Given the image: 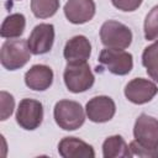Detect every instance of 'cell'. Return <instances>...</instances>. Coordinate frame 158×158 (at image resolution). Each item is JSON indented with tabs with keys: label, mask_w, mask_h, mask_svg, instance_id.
<instances>
[{
	"label": "cell",
	"mask_w": 158,
	"mask_h": 158,
	"mask_svg": "<svg viewBox=\"0 0 158 158\" xmlns=\"http://www.w3.org/2000/svg\"><path fill=\"white\" fill-rule=\"evenodd\" d=\"M135 139L130 143L132 156L142 158H158V120L141 114L133 126Z\"/></svg>",
	"instance_id": "obj_1"
},
{
	"label": "cell",
	"mask_w": 158,
	"mask_h": 158,
	"mask_svg": "<svg viewBox=\"0 0 158 158\" xmlns=\"http://www.w3.org/2000/svg\"><path fill=\"white\" fill-rule=\"evenodd\" d=\"M56 123L65 131H74L84 125L85 112L81 105L73 100H59L53 109Z\"/></svg>",
	"instance_id": "obj_2"
},
{
	"label": "cell",
	"mask_w": 158,
	"mask_h": 158,
	"mask_svg": "<svg viewBox=\"0 0 158 158\" xmlns=\"http://www.w3.org/2000/svg\"><path fill=\"white\" fill-rule=\"evenodd\" d=\"M63 79L67 89L74 94L89 90L95 81V77L86 62L68 63L63 73Z\"/></svg>",
	"instance_id": "obj_3"
},
{
	"label": "cell",
	"mask_w": 158,
	"mask_h": 158,
	"mask_svg": "<svg viewBox=\"0 0 158 158\" xmlns=\"http://www.w3.org/2000/svg\"><path fill=\"white\" fill-rule=\"evenodd\" d=\"M28 43L25 40H7L2 43L0 51V62L7 70L22 68L31 58Z\"/></svg>",
	"instance_id": "obj_4"
},
{
	"label": "cell",
	"mask_w": 158,
	"mask_h": 158,
	"mask_svg": "<svg viewBox=\"0 0 158 158\" xmlns=\"http://www.w3.org/2000/svg\"><path fill=\"white\" fill-rule=\"evenodd\" d=\"M100 67L96 68V72H101L102 68L109 70L115 75H126L133 68V57L131 53L123 49L116 48H104L99 54Z\"/></svg>",
	"instance_id": "obj_5"
},
{
	"label": "cell",
	"mask_w": 158,
	"mask_h": 158,
	"mask_svg": "<svg viewBox=\"0 0 158 158\" xmlns=\"http://www.w3.org/2000/svg\"><path fill=\"white\" fill-rule=\"evenodd\" d=\"M100 40L106 48L125 49L132 43V32L122 22L107 20L100 27Z\"/></svg>",
	"instance_id": "obj_6"
},
{
	"label": "cell",
	"mask_w": 158,
	"mask_h": 158,
	"mask_svg": "<svg viewBox=\"0 0 158 158\" xmlns=\"http://www.w3.org/2000/svg\"><path fill=\"white\" fill-rule=\"evenodd\" d=\"M43 121V106L38 100L35 99H22L19 104L16 111L17 125L27 131L36 130L41 126Z\"/></svg>",
	"instance_id": "obj_7"
},
{
	"label": "cell",
	"mask_w": 158,
	"mask_h": 158,
	"mask_svg": "<svg viewBox=\"0 0 158 158\" xmlns=\"http://www.w3.org/2000/svg\"><path fill=\"white\" fill-rule=\"evenodd\" d=\"M158 94V86L144 78H135L125 86V96L128 101L136 105L149 102Z\"/></svg>",
	"instance_id": "obj_8"
},
{
	"label": "cell",
	"mask_w": 158,
	"mask_h": 158,
	"mask_svg": "<svg viewBox=\"0 0 158 158\" xmlns=\"http://www.w3.org/2000/svg\"><path fill=\"white\" fill-rule=\"evenodd\" d=\"M54 42V26L52 23H40L33 27L27 38L28 48L32 54L40 56L48 53Z\"/></svg>",
	"instance_id": "obj_9"
},
{
	"label": "cell",
	"mask_w": 158,
	"mask_h": 158,
	"mask_svg": "<svg viewBox=\"0 0 158 158\" xmlns=\"http://www.w3.org/2000/svg\"><path fill=\"white\" fill-rule=\"evenodd\" d=\"M116 112L115 101L106 95H99L90 99L85 105V114L88 118L96 123L110 121Z\"/></svg>",
	"instance_id": "obj_10"
},
{
	"label": "cell",
	"mask_w": 158,
	"mask_h": 158,
	"mask_svg": "<svg viewBox=\"0 0 158 158\" xmlns=\"http://www.w3.org/2000/svg\"><path fill=\"white\" fill-rule=\"evenodd\" d=\"M63 10L69 22L81 25L94 17L96 6L94 0H68Z\"/></svg>",
	"instance_id": "obj_11"
},
{
	"label": "cell",
	"mask_w": 158,
	"mask_h": 158,
	"mask_svg": "<svg viewBox=\"0 0 158 158\" xmlns=\"http://www.w3.org/2000/svg\"><path fill=\"white\" fill-rule=\"evenodd\" d=\"M58 153L63 158H94V148L77 137H64L58 143Z\"/></svg>",
	"instance_id": "obj_12"
},
{
	"label": "cell",
	"mask_w": 158,
	"mask_h": 158,
	"mask_svg": "<svg viewBox=\"0 0 158 158\" xmlns=\"http://www.w3.org/2000/svg\"><path fill=\"white\" fill-rule=\"evenodd\" d=\"M90 54H91V44L89 40L83 35L72 37L65 43L63 49V56L68 63L86 62Z\"/></svg>",
	"instance_id": "obj_13"
},
{
	"label": "cell",
	"mask_w": 158,
	"mask_h": 158,
	"mask_svg": "<svg viewBox=\"0 0 158 158\" xmlns=\"http://www.w3.org/2000/svg\"><path fill=\"white\" fill-rule=\"evenodd\" d=\"M53 83V70L46 64H35L25 74V84L36 91L47 90Z\"/></svg>",
	"instance_id": "obj_14"
},
{
	"label": "cell",
	"mask_w": 158,
	"mask_h": 158,
	"mask_svg": "<svg viewBox=\"0 0 158 158\" xmlns=\"http://www.w3.org/2000/svg\"><path fill=\"white\" fill-rule=\"evenodd\" d=\"M102 156L104 158H126L133 157L130 146L120 135H114L107 137L102 143Z\"/></svg>",
	"instance_id": "obj_15"
},
{
	"label": "cell",
	"mask_w": 158,
	"mask_h": 158,
	"mask_svg": "<svg viewBox=\"0 0 158 158\" xmlns=\"http://www.w3.org/2000/svg\"><path fill=\"white\" fill-rule=\"evenodd\" d=\"M26 19L22 14H11L6 16L1 23L0 36L2 38H17L25 32Z\"/></svg>",
	"instance_id": "obj_16"
},
{
	"label": "cell",
	"mask_w": 158,
	"mask_h": 158,
	"mask_svg": "<svg viewBox=\"0 0 158 158\" xmlns=\"http://www.w3.org/2000/svg\"><path fill=\"white\" fill-rule=\"evenodd\" d=\"M142 64L147 74L158 83V41L144 48L142 53Z\"/></svg>",
	"instance_id": "obj_17"
},
{
	"label": "cell",
	"mask_w": 158,
	"mask_h": 158,
	"mask_svg": "<svg viewBox=\"0 0 158 158\" xmlns=\"http://www.w3.org/2000/svg\"><path fill=\"white\" fill-rule=\"evenodd\" d=\"M59 9V0H31V11L37 19H48Z\"/></svg>",
	"instance_id": "obj_18"
},
{
	"label": "cell",
	"mask_w": 158,
	"mask_h": 158,
	"mask_svg": "<svg viewBox=\"0 0 158 158\" xmlns=\"http://www.w3.org/2000/svg\"><path fill=\"white\" fill-rule=\"evenodd\" d=\"M144 38L147 41H158V5L153 6L147 14L143 25Z\"/></svg>",
	"instance_id": "obj_19"
},
{
	"label": "cell",
	"mask_w": 158,
	"mask_h": 158,
	"mask_svg": "<svg viewBox=\"0 0 158 158\" xmlns=\"http://www.w3.org/2000/svg\"><path fill=\"white\" fill-rule=\"evenodd\" d=\"M0 101H1V121H5L9 116L12 115L14 107H15V100L14 96L6 91L0 93Z\"/></svg>",
	"instance_id": "obj_20"
},
{
	"label": "cell",
	"mask_w": 158,
	"mask_h": 158,
	"mask_svg": "<svg viewBox=\"0 0 158 158\" xmlns=\"http://www.w3.org/2000/svg\"><path fill=\"white\" fill-rule=\"evenodd\" d=\"M143 0H111L112 5L125 12H132L135 10H137Z\"/></svg>",
	"instance_id": "obj_21"
}]
</instances>
